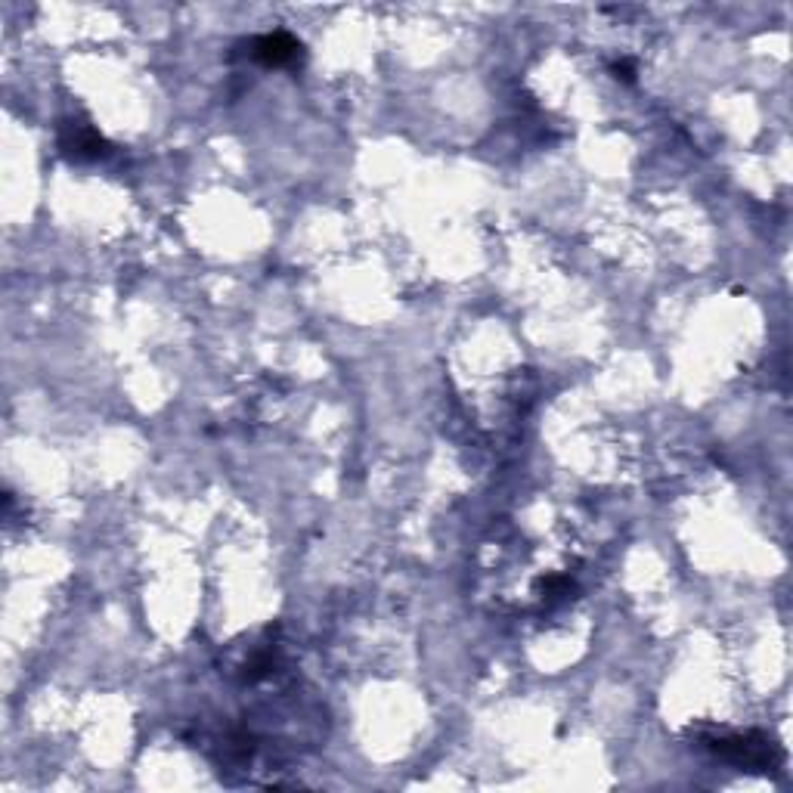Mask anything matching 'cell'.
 <instances>
[{
    "label": "cell",
    "mask_w": 793,
    "mask_h": 793,
    "mask_svg": "<svg viewBox=\"0 0 793 793\" xmlns=\"http://www.w3.org/2000/svg\"><path fill=\"white\" fill-rule=\"evenodd\" d=\"M251 53H255V59H261L264 66H289V62L298 59L301 44L292 35H285V31H276V35L258 38Z\"/></svg>",
    "instance_id": "1"
}]
</instances>
